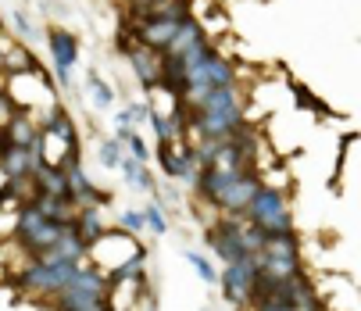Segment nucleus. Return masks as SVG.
Listing matches in <instances>:
<instances>
[{"instance_id": "f257e3e1", "label": "nucleus", "mask_w": 361, "mask_h": 311, "mask_svg": "<svg viewBox=\"0 0 361 311\" xmlns=\"http://www.w3.org/2000/svg\"><path fill=\"white\" fill-rule=\"evenodd\" d=\"M243 219L254 222L265 236H272V233H293V215H290L286 193L279 186H269V183L254 193V200H250V207L243 212Z\"/></svg>"}, {"instance_id": "f03ea898", "label": "nucleus", "mask_w": 361, "mask_h": 311, "mask_svg": "<svg viewBox=\"0 0 361 311\" xmlns=\"http://www.w3.org/2000/svg\"><path fill=\"white\" fill-rule=\"evenodd\" d=\"M68 226L61 222H50L36 204H25L18 212V222H15V240L29 250V254H39V250H50L58 247V240L65 236Z\"/></svg>"}, {"instance_id": "7ed1b4c3", "label": "nucleus", "mask_w": 361, "mask_h": 311, "mask_svg": "<svg viewBox=\"0 0 361 311\" xmlns=\"http://www.w3.org/2000/svg\"><path fill=\"white\" fill-rule=\"evenodd\" d=\"M204 243L212 247V254H219L226 265H236V262H247L254 257L243 243V233H240V219L236 215H219L212 222V229H204Z\"/></svg>"}, {"instance_id": "20e7f679", "label": "nucleus", "mask_w": 361, "mask_h": 311, "mask_svg": "<svg viewBox=\"0 0 361 311\" xmlns=\"http://www.w3.org/2000/svg\"><path fill=\"white\" fill-rule=\"evenodd\" d=\"M219 283H222V297H226L233 307L254 304V290H257V254L247 257V262L226 265V269L219 272Z\"/></svg>"}, {"instance_id": "39448f33", "label": "nucleus", "mask_w": 361, "mask_h": 311, "mask_svg": "<svg viewBox=\"0 0 361 311\" xmlns=\"http://www.w3.org/2000/svg\"><path fill=\"white\" fill-rule=\"evenodd\" d=\"M118 39H122V50H126V58H129L136 79L143 83V90H147V93L158 90V86H161V72H165V54H161V50H150V47L136 43L129 32H122Z\"/></svg>"}, {"instance_id": "423d86ee", "label": "nucleus", "mask_w": 361, "mask_h": 311, "mask_svg": "<svg viewBox=\"0 0 361 311\" xmlns=\"http://www.w3.org/2000/svg\"><path fill=\"white\" fill-rule=\"evenodd\" d=\"M47 43H50V54H54L58 83H61V86H72V68H75V61H79V39H75L68 29L58 25V29H50Z\"/></svg>"}, {"instance_id": "0eeeda50", "label": "nucleus", "mask_w": 361, "mask_h": 311, "mask_svg": "<svg viewBox=\"0 0 361 311\" xmlns=\"http://www.w3.org/2000/svg\"><path fill=\"white\" fill-rule=\"evenodd\" d=\"M43 165L32 158L29 147H0V172H4L8 183H22V179H32Z\"/></svg>"}, {"instance_id": "6e6552de", "label": "nucleus", "mask_w": 361, "mask_h": 311, "mask_svg": "<svg viewBox=\"0 0 361 311\" xmlns=\"http://www.w3.org/2000/svg\"><path fill=\"white\" fill-rule=\"evenodd\" d=\"M257 262H300L297 229L293 233H272V236H265L262 250H257Z\"/></svg>"}, {"instance_id": "1a4fd4ad", "label": "nucleus", "mask_w": 361, "mask_h": 311, "mask_svg": "<svg viewBox=\"0 0 361 311\" xmlns=\"http://www.w3.org/2000/svg\"><path fill=\"white\" fill-rule=\"evenodd\" d=\"M36 136H39V122H36V115L18 111V115L11 118V126L0 133V147H32Z\"/></svg>"}, {"instance_id": "9d476101", "label": "nucleus", "mask_w": 361, "mask_h": 311, "mask_svg": "<svg viewBox=\"0 0 361 311\" xmlns=\"http://www.w3.org/2000/svg\"><path fill=\"white\" fill-rule=\"evenodd\" d=\"M0 54H4V72H11V79L39 68L36 58L29 54V47L25 43H15V39H4V32H0Z\"/></svg>"}, {"instance_id": "9b49d317", "label": "nucleus", "mask_w": 361, "mask_h": 311, "mask_svg": "<svg viewBox=\"0 0 361 311\" xmlns=\"http://www.w3.org/2000/svg\"><path fill=\"white\" fill-rule=\"evenodd\" d=\"M200 43H208V32H204V25H200L197 18H183V25H179V32H176V39L169 43L165 54L183 58V54H190V50L200 47Z\"/></svg>"}, {"instance_id": "f8f14e48", "label": "nucleus", "mask_w": 361, "mask_h": 311, "mask_svg": "<svg viewBox=\"0 0 361 311\" xmlns=\"http://www.w3.org/2000/svg\"><path fill=\"white\" fill-rule=\"evenodd\" d=\"M72 229L79 233V240H82L86 247H93L100 236L108 233V226H104V215H100L97 207H79V215H75Z\"/></svg>"}, {"instance_id": "ddd939ff", "label": "nucleus", "mask_w": 361, "mask_h": 311, "mask_svg": "<svg viewBox=\"0 0 361 311\" xmlns=\"http://www.w3.org/2000/svg\"><path fill=\"white\" fill-rule=\"evenodd\" d=\"M58 311H111L108 297H93V293H79V290H61L54 297Z\"/></svg>"}, {"instance_id": "4468645a", "label": "nucleus", "mask_w": 361, "mask_h": 311, "mask_svg": "<svg viewBox=\"0 0 361 311\" xmlns=\"http://www.w3.org/2000/svg\"><path fill=\"white\" fill-rule=\"evenodd\" d=\"M118 169H122V176H126V183H129L133 190H143V193H158V179H154V172H150L143 161H136L133 154H126Z\"/></svg>"}, {"instance_id": "2eb2a0df", "label": "nucleus", "mask_w": 361, "mask_h": 311, "mask_svg": "<svg viewBox=\"0 0 361 311\" xmlns=\"http://www.w3.org/2000/svg\"><path fill=\"white\" fill-rule=\"evenodd\" d=\"M32 179H36V190H39V193L72 197V193H68V172H61V169H47V165H43Z\"/></svg>"}, {"instance_id": "dca6fc26", "label": "nucleus", "mask_w": 361, "mask_h": 311, "mask_svg": "<svg viewBox=\"0 0 361 311\" xmlns=\"http://www.w3.org/2000/svg\"><path fill=\"white\" fill-rule=\"evenodd\" d=\"M86 93H90V100L97 104V108H100V111H108V108H111V104H115V90H111V86H108L104 79H100L97 72H93V75L86 79Z\"/></svg>"}, {"instance_id": "f3484780", "label": "nucleus", "mask_w": 361, "mask_h": 311, "mask_svg": "<svg viewBox=\"0 0 361 311\" xmlns=\"http://www.w3.org/2000/svg\"><path fill=\"white\" fill-rule=\"evenodd\" d=\"M97 158H100V165H104V169H118V165H122V158H126L122 140H118V136L100 140V143H97Z\"/></svg>"}, {"instance_id": "a211bd4d", "label": "nucleus", "mask_w": 361, "mask_h": 311, "mask_svg": "<svg viewBox=\"0 0 361 311\" xmlns=\"http://www.w3.org/2000/svg\"><path fill=\"white\" fill-rule=\"evenodd\" d=\"M143 219H147V229H150L154 236H165V233H169V219H165V207H161L158 200H150V204L143 207Z\"/></svg>"}, {"instance_id": "6ab92c4d", "label": "nucleus", "mask_w": 361, "mask_h": 311, "mask_svg": "<svg viewBox=\"0 0 361 311\" xmlns=\"http://www.w3.org/2000/svg\"><path fill=\"white\" fill-rule=\"evenodd\" d=\"M186 262L193 265V272H197L204 283H219V269H215V265H212L204 254H197V250H186Z\"/></svg>"}, {"instance_id": "aec40b11", "label": "nucleus", "mask_w": 361, "mask_h": 311, "mask_svg": "<svg viewBox=\"0 0 361 311\" xmlns=\"http://www.w3.org/2000/svg\"><path fill=\"white\" fill-rule=\"evenodd\" d=\"M122 147H126V154H133L136 161H143V165L150 161V147H147V140H143V136H140L136 129H133V133H129V136L122 140Z\"/></svg>"}, {"instance_id": "412c9836", "label": "nucleus", "mask_w": 361, "mask_h": 311, "mask_svg": "<svg viewBox=\"0 0 361 311\" xmlns=\"http://www.w3.org/2000/svg\"><path fill=\"white\" fill-rule=\"evenodd\" d=\"M15 115H18V104L11 100V93H8V86H4V90H0V133L11 126Z\"/></svg>"}, {"instance_id": "4be33fe9", "label": "nucleus", "mask_w": 361, "mask_h": 311, "mask_svg": "<svg viewBox=\"0 0 361 311\" xmlns=\"http://www.w3.org/2000/svg\"><path fill=\"white\" fill-rule=\"evenodd\" d=\"M11 29L22 36V39H36L39 32H36V25L29 22V15L25 11H11Z\"/></svg>"}, {"instance_id": "5701e85b", "label": "nucleus", "mask_w": 361, "mask_h": 311, "mask_svg": "<svg viewBox=\"0 0 361 311\" xmlns=\"http://www.w3.org/2000/svg\"><path fill=\"white\" fill-rule=\"evenodd\" d=\"M122 229L129 233V236H140L143 229H147V219H143V212H122Z\"/></svg>"}, {"instance_id": "b1692460", "label": "nucleus", "mask_w": 361, "mask_h": 311, "mask_svg": "<svg viewBox=\"0 0 361 311\" xmlns=\"http://www.w3.org/2000/svg\"><path fill=\"white\" fill-rule=\"evenodd\" d=\"M290 90H293V100L300 104V108H315V111H322V104L315 100V93H312V90H307V86H300V83H293Z\"/></svg>"}, {"instance_id": "393cba45", "label": "nucleus", "mask_w": 361, "mask_h": 311, "mask_svg": "<svg viewBox=\"0 0 361 311\" xmlns=\"http://www.w3.org/2000/svg\"><path fill=\"white\" fill-rule=\"evenodd\" d=\"M122 4L129 8V15H150L158 4H165V0H122Z\"/></svg>"}, {"instance_id": "a878e982", "label": "nucleus", "mask_w": 361, "mask_h": 311, "mask_svg": "<svg viewBox=\"0 0 361 311\" xmlns=\"http://www.w3.org/2000/svg\"><path fill=\"white\" fill-rule=\"evenodd\" d=\"M129 115H133V122L136 126H143V122H150V104H143V100H133L129 108H126Z\"/></svg>"}, {"instance_id": "bb28decb", "label": "nucleus", "mask_w": 361, "mask_h": 311, "mask_svg": "<svg viewBox=\"0 0 361 311\" xmlns=\"http://www.w3.org/2000/svg\"><path fill=\"white\" fill-rule=\"evenodd\" d=\"M0 72H4V54H0Z\"/></svg>"}, {"instance_id": "cd10ccee", "label": "nucleus", "mask_w": 361, "mask_h": 311, "mask_svg": "<svg viewBox=\"0 0 361 311\" xmlns=\"http://www.w3.org/2000/svg\"><path fill=\"white\" fill-rule=\"evenodd\" d=\"M0 29H4V25H0Z\"/></svg>"}]
</instances>
